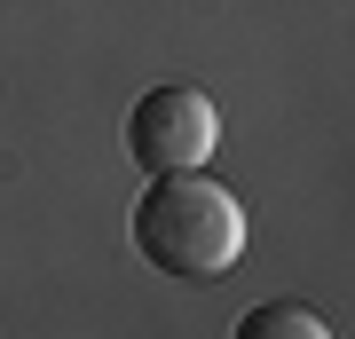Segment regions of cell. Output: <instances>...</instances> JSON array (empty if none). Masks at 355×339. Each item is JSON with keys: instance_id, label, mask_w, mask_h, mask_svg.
Wrapping results in <instances>:
<instances>
[{"instance_id": "obj_1", "label": "cell", "mask_w": 355, "mask_h": 339, "mask_svg": "<svg viewBox=\"0 0 355 339\" xmlns=\"http://www.w3.org/2000/svg\"><path fill=\"white\" fill-rule=\"evenodd\" d=\"M135 252L158 277L214 284L245 252V205L229 198L221 182L190 174V166H166V182H150L135 198Z\"/></svg>"}, {"instance_id": "obj_2", "label": "cell", "mask_w": 355, "mask_h": 339, "mask_svg": "<svg viewBox=\"0 0 355 339\" xmlns=\"http://www.w3.org/2000/svg\"><path fill=\"white\" fill-rule=\"evenodd\" d=\"M214 134H221V119H214V103L198 87H150L127 111V150L142 166H158V174L166 166H198L214 150Z\"/></svg>"}, {"instance_id": "obj_3", "label": "cell", "mask_w": 355, "mask_h": 339, "mask_svg": "<svg viewBox=\"0 0 355 339\" xmlns=\"http://www.w3.org/2000/svg\"><path fill=\"white\" fill-rule=\"evenodd\" d=\"M237 339H331V324L300 300H277V308H253L237 315Z\"/></svg>"}]
</instances>
